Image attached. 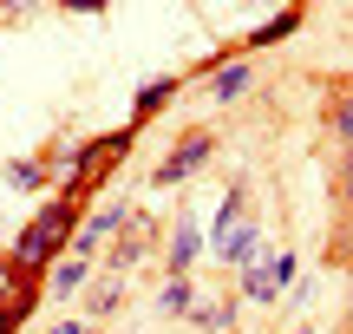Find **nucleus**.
<instances>
[{
    "instance_id": "10",
    "label": "nucleus",
    "mask_w": 353,
    "mask_h": 334,
    "mask_svg": "<svg viewBox=\"0 0 353 334\" xmlns=\"http://www.w3.org/2000/svg\"><path fill=\"white\" fill-rule=\"evenodd\" d=\"M327 125H334V138H341L347 151H353V99H341V105H334V112H327Z\"/></svg>"
},
{
    "instance_id": "2",
    "label": "nucleus",
    "mask_w": 353,
    "mask_h": 334,
    "mask_svg": "<svg viewBox=\"0 0 353 334\" xmlns=\"http://www.w3.org/2000/svg\"><path fill=\"white\" fill-rule=\"evenodd\" d=\"M210 151H216V138H210V131H183V138H176V151L157 164V184H183L190 170H203V164H210Z\"/></svg>"
},
{
    "instance_id": "5",
    "label": "nucleus",
    "mask_w": 353,
    "mask_h": 334,
    "mask_svg": "<svg viewBox=\"0 0 353 334\" xmlns=\"http://www.w3.org/2000/svg\"><path fill=\"white\" fill-rule=\"evenodd\" d=\"M170 275H183L190 269V262H196V223H176V243H170Z\"/></svg>"
},
{
    "instance_id": "14",
    "label": "nucleus",
    "mask_w": 353,
    "mask_h": 334,
    "mask_svg": "<svg viewBox=\"0 0 353 334\" xmlns=\"http://www.w3.org/2000/svg\"><path fill=\"white\" fill-rule=\"evenodd\" d=\"M294 334H307V328H294Z\"/></svg>"
},
{
    "instance_id": "7",
    "label": "nucleus",
    "mask_w": 353,
    "mask_h": 334,
    "mask_svg": "<svg viewBox=\"0 0 353 334\" xmlns=\"http://www.w3.org/2000/svg\"><path fill=\"white\" fill-rule=\"evenodd\" d=\"M85 275H92V262H85V256H72V262H59V269H52V288H59V295H72Z\"/></svg>"
},
{
    "instance_id": "9",
    "label": "nucleus",
    "mask_w": 353,
    "mask_h": 334,
    "mask_svg": "<svg viewBox=\"0 0 353 334\" xmlns=\"http://www.w3.org/2000/svg\"><path fill=\"white\" fill-rule=\"evenodd\" d=\"M164 99H176V79H151V86L138 92V112L151 118V112H157V105H164Z\"/></svg>"
},
{
    "instance_id": "6",
    "label": "nucleus",
    "mask_w": 353,
    "mask_h": 334,
    "mask_svg": "<svg viewBox=\"0 0 353 334\" xmlns=\"http://www.w3.org/2000/svg\"><path fill=\"white\" fill-rule=\"evenodd\" d=\"M216 249H223V262H236V269H249V262H255V223H242V230L229 236V243H216Z\"/></svg>"
},
{
    "instance_id": "12",
    "label": "nucleus",
    "mask_w": 353,
    "mask_h": 334,
    "mask_svg": "<svg viewBox=\"0 0 353 334\" xmlns=\"http://www.w3.org/2000/svg\"><path fill=\"white\" fill-rule=\"evenodd\" d=\"M341 197L353 204V151H347V164H341Z\"/></svg>"
},
{
    "instance_id": "13",
    "label": "nucleus",
    "mask_w": 353,
    "mask_h": 334,
    "mask_svg": "<svg viewBox=\"0 0 353 334\" xmlns=\"http://www.w3.org/2000/svg\"><path fill=\"white\" fill-rule=\"evenodd\" d=\"M52 334H85V328H72V322H59V328H52Z\"/></svg>"
},
{
    "instance_id": "11",
    "label": "nucleus",
    "mask_w": 353,
    "mask_h": 334,
    "mask_svg": "<svg viewBox=\"0 0 353 334\" xmlns=\"http://www.w3.org/2000/svg\"><path fill=\"white\" fill-rule=\"evenodd\" d=\"M118 302H125V282H99L92 288V315H112Z\"/></svg>"
},
{
    "instance_id": "4",
    "label": "nucleus",
    "mask_w": 353,
    "mask_h": 334,
    "mask_svg": "<svg viewBox=\"0 0 353 334\" xmlns=\"http://www.w3.org/2000/svg\"><path fill=\"white\" fill-rule=\"evenodd\" d=\"M210 92L216 99H242L249 92V66H210Z\"/></svg>"
},
{
    "instance_id": "15",
    "label": "nucleus",
    "mask_w": 353,
    "mask_h": 334,
    "mask_svg": "<svg viewBox=\"0 0 353 334\" xmlns=\"http://www.w3.org/2000/svg\"><path fill=\"white\" fill-rule=\"evenodd\" d=\"M347 86H353V79H347Z\"/></svg>"
},
{
    "instance_id": "3",
    "label": "nucleus",
    "mask_w": 353,
    "mask_h": 334,
    "mask_svg": "<svg viewBox=\"0 0 353 334\" xmlns=\"http://www.w3.org/2000/svg\"><path fill=\"white\" fill-rule=\"evenodd\" d=\"M288 275H294L288 256H262V262H249V269H242V288H249L255 302H275V288L288 282Z\"/></svg>"
},
{
    "instance_id": "8",
    "label": "nucleus",
    "mask_w": 353,
    "mask_h": 334,
    "mask_svg": "<svg viewBox=\"0 0 353 334\" xmlns=\"http://www.w3.org/2000/svg\"><path fill=\"white\" fill-rule=\"evenodd\" d=\"M164 308H170V315H196V295H190L183 275H170V282H164Z\"/></svg>"
},
{
    "instance_id": "1",
    "label": "nucleus",
    "mask_w": 353,
    "mask_h": 334,
    "mask_svg": "<svg viewBox=\"0 0 353 334\" xmlns=\"http://www.w3.org/2000/svg\"><path fill=\"white\" fill-rule=\"evenodd\" d=\"M65 230H72V197H65V204H52L46 217H39L33 230H26L20 243H13V262H20V269H39V262H46V249L59 243Z\"/></svg>"
}]
</instances>
